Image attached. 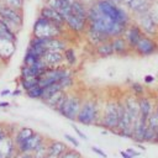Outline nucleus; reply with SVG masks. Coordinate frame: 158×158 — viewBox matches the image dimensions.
<instances>
[{
    "label": "nucleus",
    "mask_w": 158,
    "mask_h": 158,
    "mask_svg": "<svg viewBox=\"0 0 158 158\" xmlns=\"http://www.w3.org/2000/svg\"><path fill=\"white\" fill-rule=\"evenodd\" d=\"M26 95L30 98V99H35V100H42V96H43V88L40 86L38 84L35 85L33 88L28 89L25 91Z\"/></svg>",
    "instance_id": "31"
},
{
    "label": "nucleus",
    "mask_w": 158,
    "mask_h": 158,
    "mask_svg": "<svg viewBox=\"0 0 158 158\" xmlns=\"http://www.w3.org/2000/svg\"><path fill=\"white\" fill-rule=\"evenodd\" d=\"M59 158H81V154L73 148H68L62 156H59Z\"/></svg>",
    "instance_id": "33"
},
{
    "label": "nucleus",
    "mask_w": 158,
    "mask_h": 158,
    "mask_svg": "<svg viewBox=\"0 0 158 158\" xmlns=\"http://www.w3.org/2000/svg\"><path fill=\"white\" fill-rule=\"evenodd\" d=\"M122 100H123V104H125V106L128 109V111H130V114H131V116L133 117V120H135V122H136V120L138 118V116H139V105H138V98H136L135 95H132V94H126L123 98H122Z\"/></svg>",
    "instance_id": "20"
},
{
    "label": "nucleus",
    "mask_w": 158,
    "mask_h": 158,
    "mask_svg": "<svg viewBox=\"0 0 158 158\" xmlns=\"http://www.w3.org/2000/svg\"><path fill=\"white\" fill-rule=\"evenodd\" d=\"M37 84H38V78L36 77H20V85L25 91L33 88Z\"/></svg>",
    "instance_id": "29"
},
{
    "label": "nucleus",
    "mask_w": 158,
    "mask_h": 158,
    "mask_svg": "<svg viewBox=\"0 0 158 158\" xmlns=\"http://www.w3.org/2000/svg\"><path fill=\"white\" fill-rule=\"evenodd\" d=\"M68 31L65 28H62L53 23L52 21L47 20L46 17L38 15L37 19L33 22L32 27V36L40 37V38H52V37H59V36H67Z\"/></svg>",
    "instance_id": "4"
},
{
    "label": "nucleus",
    "mask_w": 158,
    "mask_h": 158,
    "mask_svg": "<svg viewBox=\"0 0 158 158\" xmlns=\"http://www.w3.org/2000/svg\"><path fill=\"white\" fill-rule=\"evenodd\" d=\"M148 122L147 118H144L143 116H138V118L136 120L135 125H133V132H132V139H135L137 143H141L144 141V133L147 130Z\"/></svg>",
    "instance_id": "19"
},
{
    "label": "nucleus",
    "mask_w": 158,
    "mask_h": 158,
    "mask_svg": "<svg viewBox=\"0 0 158 158\" xmlns=\"http://www.w3.org/2000/svg\"><path fill=\"white\" fill-rule=\"evenodd\" d=\"M118 123V99H107L101 110L99 126L114 132Z\"/></svg>",
    "instance_id": "6"
},
{
    "label": "nucleus",
    "mask_w": 158,
    "mask_h": 158,
    "mask_svg": "<svg viewBox=\"0 0 158 158\" xmlns=\"http://www.w3.org/2000/svg\"><path fill=\"white\" fill-rule=\"evenodd\" d=\"M127 26H123L121 23H117L112 21L110 17L104 15L93 2L89 4L88 7V28L95 32H99L104 36H106L109 40L122 36Z\"/></svg>",
    "instance_id": "1"
},
{
    "label": "nucleus",
    "mask_w": 158,
    "mask_h": 158,
    "mask_svg": "<svg viewBox=\"0 0 158 158\" xmlns=\"http://www.w3.org/2000/svg\"><path fill=\"white\" fill-rule=\"evenodd\" d=\"M10 94H11L10 89H7V90H4V91H1V93H0V95H1V96H6V95H10Z\"/></svg>",
    "instance_id": "45"
},
{
    "label": "nucleus",
    "mask_w": 158,
    "mask_h": 158,
    "mask_svg": "<svg viewBox=\"0 0 158 158\" xmlns=\"http://www.w3.org/2000/svg\"><path fill=\"white\" fill-rule=\"evenodd\" d=\"M43 62L47 64L48 68H56L60 67L64 64V56L63 52H57V51H46L44 54L42 56Z\"/></svg>",
    "instance_id": "18"
},
{
    "label": "nucleus",
    "mask_w": 158,
    "mask_h": 158,
    "mask_svg": "<svg viewBox=\"0 0 158 158\" xmlns=\"http://www.w3.org/2000/svg\"><path fill=\"white\" fill-rule=\"evenodd\" d=\"M16 158H33L32 153H17Z\"/></svg>",
    "instance_id": "43"
},
{
    "label": "nucleus",
    "mask_w": 158,
    "mask_h": 158,
    "mask_svg": "<svg viewBox=\"0 0 158 158\" xmlns=\"http://www.w3.org/2000/svg\"><path fill=\"white\" fill-rule=\"evenodd\" d=\"M147 122H148V126H151L153 128H157L158 127V116H157V114L154 111L148 116Z\"/></svg>",
    "instance_id": "35"
},
{
    "label": "nucleus",
    "mask_w": 158,
    "mask_h": 158,
    "mask_svg": "<svg viewBox=\"0 0 158 158\" xmlns=\"http://www.w3.org/2000/svg\"><path fill=\"white\" fill-rule=\"evenodd\" d=\"M128 93L132 94V95H135L136 98H139V96H142V95L148 94L147 90H146V88H144L141 83H138V81H133V83L130 84Z\"/></svg>",
    "instance_id": "28"
},
{
    "label": "nucleus",
    "mask_w": 158,
    "mask_h": 158,
    "mask_svg": "<svg viewBox=\"0 0 158 158\" xmlns=\"http://www.w3.org/2000/svg\"><path fill=\"white\" fill-rule=\"evenodd\" d=\"M157 141V131L156 128L147 126L146 133H144V141L143 142H148V143H156Z\"/></svg>",
    "instance_id": "32"
},
{
    "label": "nucleus",
    "mask_w": 158,
    "mask_h": 158,
    "mask_svg": "<svg viewBox=\"0 0 158 158\" xmlns=\"http://www.w3.org/2000/svg\"><path fill=\"white\" fill-rule=\"evenodd\" d=\"M158 52V41L156 37H151L147 35H143L141 40L137 42L135 48L132 49V53H135L138 57H149Z\"/></svg>",
    "instance_id": "7"
},
{
    "label": "nucleus",
    "mask_w": 158,
    "mask_h": 158,
    "mask_svg": "<svg viewBox=\"0 0 158 158\" xmlns=\"http://www.w3.org/2000/svg\"><path fill=\"white\" fill-rule=\"evenodd\" d=\"M12 95H15V96H17V95H21V90H20V89H17V90H15V91L12 93Z\"/></svg>",
    "instance_id": "48"
},
{
    "label": "nucleus",
    "mask_w": 158,
    "mask_h": 158,
    "mask_svg": "<svg viewBox=\"0 0 158 158\" xmlns=\"http://www.w3.org/2000/svg\"><path fill=\"white\" fill-rule=\"evenodd\" d=\"M48 139L44 137V139L40 143V146L32 152L33 158H46V156L48 154Z\"/></svg>",
    "instance_id": "27"
},
{
    "label": "nucleus",
    "mask_w": 158,
    "mask_h": 158,
    "mask_svg": "<svg viewBox=\"0 0 158 158\" xmlns=\"http://www.w3.org/2000/svg\"><path fill=\"white\" fill-rule=\"evenodd\" d=\"M149 5H151V1H148V0H131V1L127 4L126 9H127V11H128L131 15L135 16V15L146 12V11L148 10Z\"/></svg>",
    "instance_id": "21"
},
{
    "label": "nucleus",
    "mask_w": 158,
    "mask_h": 158,
    "mask_svg": "<svg viewBox=\"0 0 158 158\" xmlns=\"http://www.w3.org/2000/svg\"><path fill=\"white\" fill-rule=\"evenodd\" d=\"M83 1H84V2H85V0H83ZM90 1H91V2H93V1H94V0H90Z\"/></svg>",
    "instance_id": "53"
},
{
    "label": "nucleus",
    "mask_w": 158,
    "mask_h": 158,
    "mask_svg": "<svg viewBox=\"0 0 158 158\" xmlns=\"http://www.w3.org/2000/svg\"><path fill=\"white\" fill-rule=\"evenodd\" d=\"M144 33L142 32V30L139 28V26L135 22V21H132L127 27H126V30H125V32H123V38L126 40V42H127V44L130 46V48H131V51L135 48V46L137 44V42L141 40V37L143 36Z\"/></svg>",
    "instance_id": "12"
},
{
    "label": "nucleus",
    "mask_w": 158,
    "mask_h": 158,
    "mask_svg": "<svg viewBox=\"0 0 158 158\" xmlns=\"http://www.w3.org/2000/svg\"><path fill=\"white\" fill-rule=\"evenodd\" d=\"M64 138L69 142V143H72V146L73 147H75V148H78L79 146H80V143H79V141L75 138V137H73L72 135H68V133H64Z\"/></svg>",
    "instance_id": "36"
},
{
    "label": "nucleus",
    "mask_w": 158,
    "mask_h": 158,
    "mask_svg": "<svg viewBox=\"0 0 158 158\" xmlns=\"http://www.w3.org/2000/svg\"><path fill=\"white\" fill-rule=\"evenodd\" d=\"M93 4L107 17L112 21L121 23L123 26H128L132 22V15L120 4H116L111 0H94Z\"/></svg>",
    "instance_id": "3"
},
{
    "label": "nucleus",
    "mask_w": 158,
    "mask_h": 158,
    "mask_svg": "<svg viewBox=\"0 0 158 158\" xmlns=\"http://www.w3.org/2000/svg\"><path fill=\"white\" fill-rule=\"evenodd\" d=\"M156 131H157V141H156V143H158V127L156 128Z\"/></svg>",
    "instance_id": "50"
},
{
    "label": "nucleus",
    "mask_w": 158,
    "mask_h": 158,
    "mask_svg": "<svg viewBox=\"0 0 158 158\" xmlns=\"http://www.w3.org/2000/svg\"><path fill=\"white\" fill-rule=\"evenodd\" d=\"M69 147L63 142V141H57V139H52L48 142V153L54 154L57 157L62 156Z\"/></svg>",
    "instance_id": "24"
},
{
    "label": "nucleus",
    "mask_w": 158,
    "mask_h": 158,
    "mask_svg": "<svg viewBox=\"0 0 158 158\" xmlns=\"http://www.w3.org/2000/svg\"><path fill=\"white\" fill-rule=\"evenodd\" d=\"M41 74H42V72L36 67H31V65H26V64L21 65L20 77H36V78H38Z\"/></svg>",
    "instance_id": "26"
},
{
    "label": "nucleus",
    "mask_w": 158,
    "mask_h": 158,
    "mask_svg": "<svg viewBox=\"0 0 158 158\" xmlns=\"http://www.w3.org/2000/svg\"><path fill=\"white\" fill-rule=\"evenodd\" d=\"M154 112L157 114L158 116V99H156V106H154Z\"/></svg>",
    "instance_id": "46"
},
{
    "label": "nucleus",
    "mask_w": 158,
    "mask_h": 158,
    "mask_svg": "<svg viewBox=\"0 0 158 158\" xmlns=\"http://www.w3.org/2000/svg\"><path fill=\"white\" fill-rule=\"evenodd\" d=\"M64 21H65V27H67L68 32L78 35V36L84 35L88 28V19L77 16V15L72 14V11L67 17H64Z\"/></svg>",
    "instance_id": "10"
},
{
    "label": "nucleus",
    "mask_w": 158,
    "mask_h": 158,
    "mask_svg": "<svg viewBox=\"0 0 158 158\" xmlns=\"http://www.w3.org/2000/svg\"><path fill=\"white\" fill-rule=\"evenodd\" d=\"M120 154H121V157H122V158H133V157H132L127 151H121V152H120Z\"/></svg>",
    "instance_id": "44"
},
{
    "label": "nucleus",
    "mask_w": 158,
    "mask_h": 158,
    "mask_svg": "<svg viewBox=\"0 0 158 158\" xmlns=\"http://www.w3.org/2000/svg\"><path fill=\"white\" fill-rule=\"evenodd\" d=\"M133 19H135L133 21L139 26V28L142 30V32L144 35L151 36V37H157L158 36V25L152 20L148 11L135 15Z\"/></svg>",
    "instance_id": "9"
},
{
    "label": "nucleus",
    "mask_w": 158,
    "mask_h": 158,
    "mask_svg": "<svg viewBox=\"0 0 158 158\" xmlns=\"http://www.w3.org/2000/svg\"><path fill=\"white\" fill-rule=\"evenodd\" d=\"M91 151H93L94 153H96L98 156L102 157V158H106V157H107V154H106L101 148H99V147H96V146H91Z\"/></svg>",
    "instance_id": "38"
},
{
    "label": "nucleus",
    "mask_w": 158,
    "mask_h": 158,
    "mask_svg": "<svg viewBox=\"0 0 158 158\" xmlns=\"http://www.w3.org/2000/svg\"><path fill=\"white\" fill-rule=\"evenodd\" d=\"M33 132H35V131H33L31 127H21V128H19V130H17V132L12 136L15 144L21 143V142H22V141H25L27 137H30Z\"/></svg>",
    "instance_id": "25"
},
{
    "label": "nucleus",
    "mask_w": 158,
    "mask_h": 158,
    "mask_svg": "<svg viewBox=\"0 0 158 158\" xmlns=\"http://www.w3.org/2000/svg\"><path fill=\"white\" fill-rule=\"evenodd\" d=\"M38 15H41V16L46 17L47 20L52 21V22H53V23H56L57 26H59V27H62V28H65V30H67L64 17H63V16H62V15H60L56 9H52V7H48V6L42 5V7L40 9ZM67 31H68V30H67Z\"/></svg>",
    "instance_id": "14"
},
{
    "label": "nucleus",
    "mask_w": 158,
    "mask_h": 158,
    "mask_svg": "<svg viewBox=\"0 0 158 158\" xmlns=\"http://www.w3.org/2000/svg\"><path fill=\"white\" fill-rule=\"evenodd\" d=\"M67 91L68 90H59L54 94H52L51 96H48L46 100H43V104L52 107L53 110H57L59 107V105L62 104V101L64 100L65 95H67Z\"/></svg>",
    "instance_id": "22"
},
{
    "label": "nucleus",
    "mask_w": 158,
    "mask_h": 158,
    "mask_svg": "<svg viewBox=\"0 0 158 158\" xmlns=\"http://www.w3.org/2000/svg\"><path fill=\"white\" fill-rule=\"evenodd\" d=\"M0 17L7 21L10 25H12L16 31H19V28L22 26V22H23L22 10L12 7L2 1H0Z\"/></svg>",
    "instance_id": "8"
},
{
    "label": "nucleus",
    "mask_w": 158,
    "mask_h": 158,
    "mask_svg": "<svg viewBox=\"0 0 158 158\" xmlns=\"http://www.w3.org/2000/svg\"><path fill=\"white\" fill-rule=\"evenodd\" d=\"M10 104L9 102H0V107H9Z\"/></svg>",
    "instance_id": "47"
},
{
    "label": "nucleus",
    "mask_w": 158,
    "mask_h": 158,
    "mask_svg": "<svg viewBox=\"0 0 158 158\" xmlns=\"http://www.w3.org/2000/svg\"><path fill=\"white\" fill-rule=\"evenodd\" d=\"M148 1H151V2H152V1H156V0H148Z\"/></svg>",
    "instance_id": "52"
},
{
    "label": "nucleus",
    "mask_w": 158,
    "mask_h": 158,
    "mask_svg": "<svg viewBox=\"0 0 158 158\" xmlns=\"http://www.w3.org/2000/svg\"><path fill=\"white\" fill-rule=\"evenodd\" d=\"M64 1H67V2H69V4H73V2L77 1V0H64Z\"/></svg>",
    "instance_id": "49"
},
{
    "label": "nucleus",
    "mask_w": 158,
    "mask_h": 158,
    "mask_svg": "<svg viewBox=\"0 0 158 158\" xmlns=\"http://www.w3.org/2000/svg\"><path fill=\"white\" fill-rule=\"evenodd\" d=\"M44 139V137L38 133V132H33L30 137H27L25 141H22L21 143L16 144L17 152L19 153H32L38 146L40 143Z\"/></svg>",
    "instance_id": "11"
},
{
    "label": "nucleus",
    "mask_w": 158,
    "mask_h": 158,
    "mask_svg": "<svg viewBox=\"0 0 158 158\" xmlns=\"http://www.w3.org/2000/svg\"><path fill=\"white\" fill-rule=\"evenodd\" d=\"M144 83H147V84H151V83H153L156 79H154V77L153 75H149V74H147L146 77H144Z\"/></svg>",
    "instance_id": "41"
},
{
    "label": "nucleus",
    "mask_w": 158,
    "mask_h": 158,
    "mask_svg": "<svg viewBox=\"0 0 158 158\" xmlns=\"http://www.w3.org/2000/svg\"><path fill=\"white\" fill-rule=\"evenodd\" d=\"M0 1H2V2L7 4V5L12 6V7L20 9V10H22V9H23V2H25L23 0H0Z\"/></svg>",
    "instance_id": "34"
},
{
    "label": "nucleus",
    "mask_w": 158,
    "mask_h": 158,
    "mask_svg": "<svg viewBox=\"0 0 158 158\" xmlns=\"http://www.w3.org/2000/svg\"><path fill=\"white\" fill-rule=\"evenodd\" d=\"M4 41L11 42V41H10V38H9V37H7V36H6V35H5V33H4V32L0 30V42H4ZM11 43H12V42H11ZM14 44H15V43H14Z\"/></svg>",
    "instance_id": "42"
},
{
    "label": "nucleus",
    "mask_w": 158,
    "mask_h": 158,
    "mask_svg": "<svg viewBox=\"0 0 158 158\" xmlns=\"http://www.w3.org/2000/svg\"><path fill=\"white\" fill-rule=\"evenodd\" d=\"M63 56H64V63L68 65V67H72L77 63V53L74 51V48L72 47H68L64 52H63Z\"/></svg>",
    "instance_id": "30"
},
{
    "label": "nucleus",
    "mask_w": 158,
    "mask_h": 158,
    "mask_svg": "<svg viewBox=\"0 0 158 158\" xmlns=\"http://www.w3.org/2000/svg\"><path fill=\"white\" fill-rule=\"evenodd\" d=\"M101 110L102 106L96 98H84L77 116V121L85 126H99L101 118Z\"/></svg>",
    "instance_id": "2"
},
{
    "label": "nucleus",
    "mask_w": 158,
    "mask_h": 158,
    "mask_svg": "<svg viewBox=\"0 0 158 158\" xmlns=\"http://www.w3.org/2000/svg\"><path fill=\"white\" fill-rule=\"evenodd\" d=\"M9 135H10V133H9V131L5 128V126L0 123V141L4 139V138H5L6 136H9Z\"/></svg>",
    "instance_id": "39"
},
{
    "label": "nucleus",
    "mask_w": 158,
    "mask_h": 158,
    "mask_svg": "<svg viewBox=\"0 0 158 158\" xmlns=\"http://www.w3.org/2000/svg\"><path fill=\"white\" fill-rule=\"evenodd\" d=\"M156 99H158V90L156 91Z\"/></svg>",
    "instance_id": "51"
},
{
    "label": "nucleus",
    "mask_w": 158,
    "mask_h": 158,
    "mask_svg": "<svg viewBox=\"0 0 158 158\" xmlns=\"http://www.w3.org/2000/svg\"><path fill=\"white\" fill-rule=\"evenodd\" d=\"M44 46H46V49L47 51L64 52L69 47V42L67 41L65 36H59V37L44 38Z\"/></svg>",
    "instance_id": "16"
},
{
    "label": "nucleus",
    "mask_w": 158,
    "mask_h": 158,
    "mask_svg": "<svg viewBox=\"0 0 158 158\" xmlns=\"http://www.w3.org/2000/svg\"><path fill=\"white\" fill-rule=\"evenodd\" d=\"M17 153L19 152L12 136L9 135L0 141V158H16Z\"/></svg>",
    "instance_id": "13"
},
{
    "label": "nucleus",
    "mask_w": 158,
    "mask_h": 158,
    "mask_svg": "<svg viewBox=\"0 0 158 158\" xmlns=\"http://www.w3.org/2000/svg\"><path fill=\"white\" fill-rule=\"evenodd\" d=\"M94 48V53L96 57L99 58H109L111 56H114V49H112V46H111V41H105L95 47Z\"/></svg>",
    "instance_id": "23"
},
{
    "label": "nucleus",
    "mask_w": 158,
    "mask_h": 158,
    "mask_svg": "<svg viewBox=\"0 0 158 158\" xmlns=\"http://www.w3.org/2000/svg\"><path fill=\"white\" fill-rule=\"evenodd\" d=\"M84 96L80 95L77 91H67V95L64 98V100L62 101V104L59 105V107L56 110L60 116H63L64 118L69 120V121H77V116L79 112V109L81 106Z\"/></svg>",
    "instance_id": "5"
},
{
    "label": "nucleus",
    "mask_w": 158,
    "mask_h": 158,
    "mask_svg": "<svg viewBox=\"0 0 158 158\" xmlns=\"http://www.w3.org/2000/svg\"><path fill=\"white\" fill-rule=\"evenodd\" d=\"M72 128H73V130H74V132H75V133L79 136V138H81V139H84V141H86V139H88V136H86V135H85V133H84V132H83L80 128H78V127H77L74 123L72 125Z\"/></svg>",
    "instance_id": "37"
},
{
    "label": "nucleus",
    "mask_w": 158,
    "mask_h": 158,
    "mask_svg": "<svg viewBox=\"0 0 158 158\" xmlns=\"http://www.w3.org/2000/svg\"><path fill=\"white\" fill-rule=\"evenodd\" d=\"M138 105H139V115L143 116L144 118H148V116L154 111L156 99H153L148 94L142 95L138 98Z\"/></svg>",
    "instance_id": "17"
},
{
    "label": "nucleus",
    "mask_w": 158,
    "mask_h": 158,
    "mask_svg": "<svg viewBox=\"0 0 158 158\" xmlns=\"http://www.w3.org/2000/svg\"><path fill=\"white\" fill-rule=\"evenodd\" d=\"M111 41V46L114 49V56H118V57H127L132 53L130 46L127 44L126 40L123 38V36H117L110 40Z\"/></svg>",
    "instance_id": "15"
},
{
    "label": "nucleus",
    "mask_w": 158,
    "mask_h": 158,
    "mask_svg": "<svg viewBox=\"0 0 158 158\" xmlns=\"http://www.w3.org/2000/svg\"><path fill=\"white\" fill-rule=\"evenodd\" d=\"M126 151H127V152H128V153H130V154H131L133 158H135V157H138V156H141V152L136 151L135 148H127Z\"/></svg>",
    "instance_id": "40"
}]
</instances>
